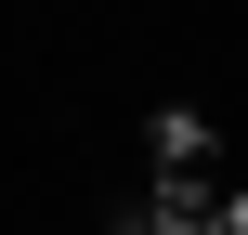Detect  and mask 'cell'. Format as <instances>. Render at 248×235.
<instances>
[{"label": "cell", "instance_id": "obj_2", "mask_svg": "<svg viewBox=\"0 0 248 235\" xmlns=\"http://www.w3.org/2000/svg\"><path fill=\"white\" fill-rule=\"evenodd\" d=\"M144 144H157V170H196V157H209V118H196V105H157Z\"/></svg>", "mask_w": 248, "mask_h": 235}, {"label": "cell", "instance_id": "obj_3", "mask_svg": "<svg viewBox=\"0 0 248 235\" xmlns=\"http://www.w3.org/2000/svg\"><path fill=\"white\" fill-rule=\"evenodd\" d=\"M209 235H248V196H222V209H209Z\"/></svg>", "mask_w": 248, "mask_h": 235}, {"label": "cell", "instance_id": "obj_1", "mask_svg": "<svg viewBox=\"0 0 248 235\" xmlns=\"http://www.w3.org/2000/svg\"><path fill=\"white\" fill-rule=\"evenodd\" d=\"M118 235H209V196H183V170H170V196H144Z\"/></svg>", "mask_w": 248, "mask_h": 235}]
</instances>
